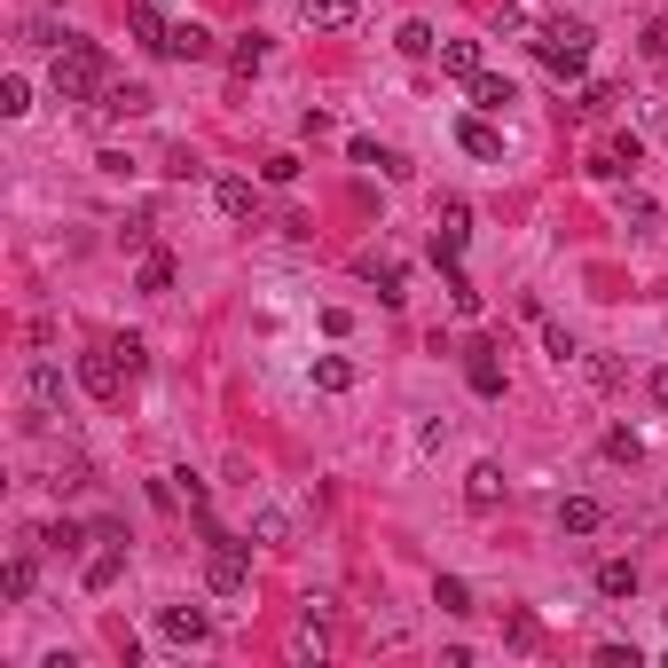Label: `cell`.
I'll return each instance as SVG.
<instances>
[{"mask_svg": "<svg viewBox=\"0 0 668 668\" xmlns=\"http://www.w3.org/2000/svg\"><path fill=\"white\" fill-rule=\"evenodd\" d=\"M55 94L63 103H103V87H111V55L94 48V40H63V55H55Z\"/></svg>", "mask_w": 668, "mask_h": 668, "instance_id": "1", "label": "cell"}, {"mask_svg": "<svg viewBox=\"0 0 668 668\" xmlns=\"http://www.w3.org/2000/svg\"><path fill=\"white\" fill-rule=\"evenodd\" d=\"M590 40H597V31H590L582 16L534 24V55H543V72H558V79H582V72H590Z\"/></svg>", "mask_w": 668, "mask_h": 668, "instance_id": "2", "label": "cell"}, {"mask_svg": "<svg viewBox=\"0 0 668 668\" xmlns=\"http://www.w3.org/2000/svg\"><path fill=\"white\" fill-rule=\"evenodd\" d=\"M244 582H252V543H237L228 527L205 519V590L213 597H237Z\"/></svg>", "mask_w": 668, "mask_h": 668, "instance_id": "3", "label": "cell"}, {"mask_svg": "<svg viewBox=\"0 0 668 668\" xmlns=\"http://www.w3.org/2000/svg\"><path fill=\"white\" fill-rule=\"evenodd\" d=\"M126 378H134V370H126L118 339H103V346H87V354H79V386H87L94 401H118V393H126Z\"/></svg>", "mask_w": 668, "mask_h": 668, "instance_id": "4", "label": "cell"}, {"mask_svg": "<svg viewBox=\"0 0 668 668\" xmlns=\"http://www.w3.org/2000/svg\"><path fill=\"white\" fill-rule=\"evenodd\" d=\"M464 244H472V205H456V197H449V205L432 213V260L456 267V260H464Z\"/></svg>", "mask_w": 668, "mask_h": 668, "instance_id": "5", "label": "cell"}, {"mask_svg": "<svg viewBox=\"0 0 668 668\" xmlns=\"http://www.w3.org/2000/svg\"><path fill=\"white\" fill-rule=\"evenodd\" d=\"M464 386H472L480 401H504V346H495V339L464 346Z\"/></svg>", "mask_w": 668, "mask_h": 668, "instance_id": "6", "label": "cell"}, {"mask_svg": "<svg viewBox=\"0 0 668 668\" xmlns=\"http://www.w3.org/2000/svg\"><path fill=\"white\" fill-rule=\"evenodd\" d=\"M126 31H134V48H142V55H174V24H165L157 0H134V9H126Z\"/></svg>", "mask_w": 668, "mask_h": 668, "instance_id": "7", "label": "cell"}, {"mask_svg": "<svg viewBox=\"0 0 668 668\" xmlns=\"http://www.w3.org/2000/svg\"><path fill=\"white\" fill-rule=\"evenodd\" d=\"M638 165H645V142H638V134H614V142H597L590 174L597 181H621V174H638Z\"/></svg>", "mask_w": 668, "mask_h": 668, "instance_id": "8", "label": "cell"}, {"mask_svg": "<svg viewBox=\"0 0 668 668\" xmlns=\"http://www.w3.org/2000/svg\"><path fill=\"white\" fill-rule=\"evenodd\" d=\"M291 653L299 660H323L330 653V606H323V597H307V614H299V629H291Z\"/></svg>", "mask_w": 668, "mask_h": 668, "instance_id": "9", "label": "cell"}, {"mask_svg": "<svg viewBox=\"0 0 668 668\" xmlns=\"http://www.w3.org/2000/svg\"><path fill=\"white\" fill-rule=\"evenodd\" d=\"M157 638H165V645H205L213 621H205V606H165V614H157Z\"/></svg>", "mask_w": 668, "mask_h": 668, "instance_id": "10", "label": "cell"}, {"mask_svg": "<svg viewBox=\"0 0 668 668\" xmlns=\"http://www.w3.org/2000/svg\"><path fill=\"white\" fill-rule=\"evenodd\" d=\"M464 504H472V512H495V504H504V464H495V456H480L472 472H464Z\"/></svg>", "mask_w": 668, "mask_h": 668, "instance_id": "11", "label": "cell"}, {"mask_svg": "<svg viewBox=\"0 0 668 668\" xmlns=\"http://www.w3.org/2000/svg\"><path fill=\"white\" fill-rule=\"evenodd\" d=\"M456 142H464V157H480V165H504V134H495L488 118H456Z\"/></svg>", "mask_w": 668, "mask_h": 668, "instance_id": "12", "label": "cell"}, {"mask_svg": "<svg viewBox=\"0 0 668 668\" xmlns=\"http://www.w3.org/2000/svg\"><path fill=\"white\" fill-rule=\"evenodd\" d=\"M299 16L315 31H354L362 24V0H299Z\"/></svg>", "mask_w": 668, "mask_h": 668, "instance_id": "13", "label": "cell"}, {"mask_svg": "<svg viewBox=\"0 0 668 668\" xmlns=\"http://www.w3.org/2000/svg\"><path fill=\"white\" fill-rule=\"evenodd\" d=\"M24 393H31V409H63V370H55V362H31V370H24Z\"/></svg>", "mask_w": 668, "mask_h": 668, "instance_id": "14", "label": "cell"}, {"mask_svg": "<svg viewBox=\"0 0 668 668\" xmlns=\"http://www.w3.org/2000/svg\"><path fill=\"white\" fill-rule=\"evenodd\" d=\"M441 72H449V79H464V87H472V79L488 72V55H480V40H441Z\"/></svg>", "mask_w": 668, "mask_h": 668, "instance_id": "15", "label": "cell"}, {"mask_svg": "<svg viewBox=\"0 0 668 668\" xmlns=\"http://www.w3.org/2000/svg\"><path fill=\"white\" fill-rule=\"evenodd\" d=\"M606 527V504H597V495H566L558 504V534H597Z\"/></svg>", "mask_w": 668, "mask_h": 668, "instance_id": "16", "label": "cell"}, {"mask_svg": "<svg viewBox=\"0 0 668 668\" xmlns=\"http://www.w3.org/2000/svg\"><path fill=\"white\" fill-rule=\"evenodd\" d=\"M94 111H103V118H142V111H150V87H134V79H111Z\"/></svg>", "mask_w": 668, "mask_h": 668, "instance_id": "17", "label": "cell"}, {"mask_svg": "<svg viewBox=\"0 0 668 668\" xmlns=\"http://www.w3.org/2000/svg\"><path fill=\"white\" fill-rule=\"evenodd\" d=\"M315 386H323V393H354V386H362L354 354H315Z\"/></svg>", "mask_w": 668, "mask_h": 668, "instance_id": "18", "label": "cell"}, {"mask_svg": "<svg viewBox=\"0 0 668 668\" xmlns=\"http://www.w3.org/2000/svg\"><path fill=\"white\" fill-rule=\"evenodd\" d=\"M597 597H638V558H597Z\"/></svg>", "mask_w": 668, "mask_h": 668, "instance_id": "19", "label": "cell"}, {"mask_svg": "<svg viewBox=\"0 0 668 668\" xmlns=\"http://www.w3.org/2000/svg\"><path fill=\"white\" fill-rule=\"evenodd\" d=\"M134 291H150V299L174 291V252H142V267H134Z\"/></svg>", "mask_w": 668, "mask_h": 668, "instance_id": "20", "label": "cell"}, {"mask_svg": "<svg viewBox=\"0 0 668 668\" xmlns=\"http://www.w3.org/2000/svg\"><path fill=\"white\" fill-rule=\"evenodd\" d=\"M346 150H354V165H378V174H386V181H401V174H409V165H401V150H386V142H370V134H354V142H346Z\"/></svg>", "mask_w": 668, "mask_h": 668, "instance_id": "21", "label": "cell"}, {"mask_svg": "<svg viewBox=\"0 0 668 668\" xmlns=\"http://www.w3.org/2000/svg\"><path fill=\"white\" fill-rule=\"evenodd\" d=\"M213 197H220V213H228V220H252V213H260L252 181H237V174H220V181H213Z\"/></svg>", "mask_w": 668, "mask_h": 668, "instance_id": "22", "label": "cell"}, {"mask_svg": "<svg viewBox=\"0 0 668 668\" xmlns=\"http://www.w3.org/2000/svg\"><path fill=\"white\" fill-rule=\"evenodd\" d=\"M362 276L378 283V299H386V307H401V299H409V291H401V283H409V276H401V260H378V252H370V260H362Z\"/></svg>", "mask_w": 668, "mask_h": 668, "instance_id": "23", "label": "cell"}, {"mask_svg": "<svg viewBox=\"0 0 668 668\" xmlns=\"http://www.w3.org/2000/svg\"><path fill=\"white\" fill-rule=\"evenodd\" d=\"M118 575H126V543H103V551L87 558V575H79V582H87V590H111Z\"/></svg>", "mask_w": 668, "mask_h": 668, "instance_id": "24", "label": "cell"}, {"mask_svg": "<svg viewBox=\"0 0 668 668\" xmlns=\"http://www.w3.org/2000/svg\"><path fill=\"white\" fill-rule=\"evenodd\" d=\"M174 55H181V63H205V55H213V31L197 24V16H181V24H174Z\"/></svg>", "mask_w": 668, "mask_h": 668, "instance_id": "25", "label": "cell"}, {"mask_svg": "<svg viewBox=\"0 0 668 668\" xmlns=\"http://www.w3.org/2000/svg\"><path fill=\"white\" fill-rule=\"evenodd\" d=\"M432 606H441V614H472V582H464V575H432Z\"/></svg>", "mask_w": 668, "mask_h": 668, "instance_id": "26", "label": "cell"}, {"mask_svg": "<svg viewBox=\"0 0 668 668\" xmlns=\"http://www.w3.org/2000/svg\"><path fill=\"white\" fill-rule=\"evenodd\" d=\"M31 575H40V566H31V551H16L9 575H0V597H9V606H24V597H31Z\"/></svg>", "mask_w": 668, "mask_h": 668, "instance_id": "27", "label": "cell"}, {"mask_svg": "<svg viewBox=\"0 0 668 668\" xmlns=\"http://www.w3.org/2000/svg\"><path fill=\"white\" fill-rule=\"evenodd\" d=\"M472 103H480V111H504V103H519V87L495 79V72H480V79H472Z\"/></svg>", "mask_w": 668, "mask_h": 668, "instance_id": "28", "label": "cell"}, {"mask_svg": "<svg viewBox=\"0 0 668 668\" xmlns=\"http://www.w3.org/2000/svg\"><path fill=\"white\" fill-rule=\"evenodd\" d=\"M260 63H267V40H260V31H244V40L228 48V72H237V79H252Z\"/></svg>", "mask_w": 668, "mask_h": 668, "instance_id": "29", "label": "cell"}, {"mask_svg": "<svg viewBox=\"0 0 668 668\" xmlns=\"http://www.w3.org/2000/svg\"><path fill=\"white\" fill-rule=\"evenodd\" d=\"M441 276H449V307L456 315H480V283L464 276V267H441Z\"/></svg>", "mask_w": 668, "mask_h": 668, "instance_id": "30", "label": "cell"}, {"mask_svg": "<svg viewBox=\"0 0 668 668\" xmlns=\"http://www.w3.org/2000/svg\"><path fill=\"white\" fill-rule=\"evenodd\" d=\"M393 48H401V55H432L441 40H432V24H425V16H409V24L393 31Z\"/></svg>", "mask_w": 668, "mask_h": 668, "instance_id": "31", "label": "cell"}, {"mask_svg": "<svg viewBox=\"0 0 668 668\" xmlns=\"http://www.w3.org/2000/svg\"><path fill=\"white\" fill-rule=\"evenodd\" d=\"M24 111H31V79L9 72V79H0V118H24Z\"/></svg>", "mask_w": 668, "mask_h": 668, "instance_id": "32", "label": "cell"}, {"mask_svg": "<svg viewBox=\"0 0 668 668\" xmlns=\"http://www.w3.org/2000/svg\"><path fill=\"white\" fill-rule=\"evenodd\" d=\"M660 220V205H653V197H638V189H629L621 197V228H653Z\"/></svg>", "mask_w": 668, "mask_h": 668, "instance_id": "33", "label": "cell"}, {"mask_svg": "<svg viewBox=\"0 0 668 668\" xmlns=\"http://www.w3.org/2000/svg\"><path fill=\"white\" fill-rule=\"evenodd\" d=\"M40 543H48V551H79V543H87V527H79V519H55Z\"/></svg>", "mask_w": 668, "mask_h": 668, "instance_id": "34", "label": "cell"}, {"mask_svg": "<svg viewBox=\"0 0 668 668\" xmlns=\"http://www.w3.org/2000/svg\"><path fill=\"white\" fill-rule=\"evenodd\" d=\"M504 638H512L519 653H534V645H543V629H534V614H512V621H504Z\"/></svg>", "mask_w": 668, "mask_h": 668, "instance_id": "35", "label": "cell"}, {"mask_svg": "<svg viewBox=\"0 0 668 668\" xmlns=\"http://www.w3.org/2000/svg\"><path fill=\"white\" fill-rule=\"evenodd\" d=\"M606 456H614V464H638L645 441H638V432H606Z\"/></svg>", "mask_w": 668, "mask_h": 668, "instance_id": "36", "label": "cell"}, {"mask_svg": "<svg viewBox=\"0 0 668 668\" xmlns=\"http://www.w3.org/2000/svg\"><path fill=\"white\" fill-rule=\"evenodd\" d=\"M252 534H260V543H283V534H291V519H283V512H276V504H267V512H260V519H252Z\"/></svg>", "mask_w": 668, "mask_h": 668, "instance_id": "37", "label": "cell"}, {"mask_svg": "<svg viewBox=\"0 0 668 668\" xmlns=\"http://www.w3.org/2000/svg\"><path fill=\"white\" fill-rule=\"evenodd\" d=\"M260 174H267V181H276V189H283V181H299V157H291V150H276V157H267V165H260Z\"/></svg>", "mask_w": 668, "mask_h": 668, "instance_id": "38", "label": "cell"}, {"mask_svg": "<svg viewBox=\"0 0 668 668\" xmlns=\"http://www.w3.org/2000/svg\"><path fill=\"white\" fill-rule=\"evenodd\" d=\"M543 346H551V362H575V339H566L558 323H543Z\"/></svg>", "mask_w": 668, "mask_h": 668, "instance_id": "39", "label": "cell"}, {"mask_svg": "<svg viewBox=\"0 0 668 668\" xmlns=\"http://www.w3.org/2000/svg\"><path fill=\"white\" fill-rule=\"evenodd\" d=\"M645 55H653V63L668 55V16H653V24H645Z\"/></svg>", "mask_w": 668, "mask_h": 668, "instance_id": "40", "label": "cell"}, {"mask_svg": "<svg viewBox=\"0 0 668 668\" xmlns=\"http://www.w3.org/2000/svg\"><path fill=\"white\" fill-rule=\"evenodd\" d=\"M645 386H653V401H660V409H668V362H660V370H653Z\"/></svg>", "mask_w": 668, "mask_h": 668, "instance_id": "41", "label": "cell"}, {"mask_svg": "<svg viewBox=\"0 0 668 668\" xmlns=\"http://www.w3.org/2000/svg\"><path fill=\"white\" fill-rule=\"evenodd\" d=\"M157 9H165V0H157Z\"/></svg>", "mask_w": 668, "mask_h": 668, "instance_id": "42", "label": "cell"}]
</instances>
